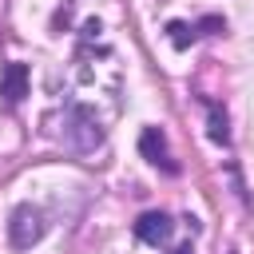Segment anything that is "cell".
<instances>
[{
    "mask_svg": "<svg viewBox=\"0 0 254 254\" xmlns=\"http://www.w3.org/2000/svg\"><path fill=\"white\" fill-rule=\"evenodd\" d=\"M8 238L16 250H28L44 238V214L36 206H16L12 210V222H8Z\"/></svg>",
    "mask_w": 254,
    "mask_h": 254,
    "instance_id": "7a4b0ae2",
    "label": "cell"
},
{
    "mask_svg": "<svg viewBox=\"0 0 254 254\" xmlns=\"http://www.w3.org/2000/svg\"><path fill=\"white\" fill-rule=\"evenodd\" d=\"M139 151H143V159L147 163H155V167H163V171H179L175 163H171V151H167V135L159 131V127H147L143 135H139Z\"/></svg>",
    "mask_w": 254,
    "mask_h": 254,
    "instance_id": "277c9868",
    "label": "cell"
},
{
    "mask_svg": "<svg viewBox=\"0 0 254 254\" xmlns=\"http://www.w3.org/2000/svg\"><path fill=\"white\" fill-rule=\"evenodd\" d=\"M175 254H194V250H190V246H179V250H175Z\"/></svg>",
    "mask_w": 254,
    "mask_h": 254,
    "instance_id": "9c48e42d",
    "label": "cell"
},
{
    "mask_svg": "<svg viewBox=\"0 0 254 254\" xmlns=\"http://www.w3.org/2000/svg\"><path fill=\"white\" fill-rule=\"evenodd\" d=\"M171 230H175V222H171L167 210H143V214L135 218V238H143V242H151V246H163V242L171 238Z\"/></svg>",
    "mask_w": 254,
    "mask_h": 254,
    "instance_id": "3957f363",
    "label": "cell"
},
{
    "mask_svg": "<svg viewBox=\"0 0 254 254\" xmlns=\"http://www.w3.org/2000/svg\"><path fill=\"white\" fill-rule=\"evenodd\" d=\"M167 32H171V44H175V48H187V44L194 40V28H187L183 20H175V24H167Z\"/></svg>",
    "mask_w": 254,
    "mask_h": 254,
    "instance_id": "52a82bcc",
    "label": "cell"
},
{
    "mask_svg": "<svg viewBox=\"0 0 254 254\" xmlns=\"http://www.w3.org/2000/svg\"><path fill=\"white\" fill-rule=\"evenodd\" d=\"M60 139H64L67 151L87 155V151H95V147L103 143V127H99V119H95L87 107L71 103V107L64 111V131H60Z\"/></svg>",
    "mask_w": 254,
    "mask_h": 254,
    "instance_id": "6da1fadb",
    "label": "cell"
},
{
    "mask_svg": "<svg viewBox=\"0 0 254 254\" xmlns=\"http://www.w3.org/2000/svg\"><path fill=\"white\" fill-rule=\"evenodd\" d=\"M24 95H28V67L24 64H4V71H0V99L8 107H16Z\"/></svg>",
    "mask_w": 254,
    "mask_h": 254,
    "instance_id": "5b68a950",
    "label": "cell"
},
{
    "mask_svg": "<svg viewBox=\"0 0 254 254\" xmlns=\"http://www.w3.org/2000/svg\"><path fill=\"white\" fill-rule=\"evenodd\" d=\"M210 139H214V143H226V139H230V131H226V111H218L214 103H210Z\"/></svg>",
    "mask_w": 254,
    "mask_h": 254,
    "instance_id": "8992f818",
    "label": "cell"
},
{
    "mask_svg": "<svg viewBox=\"0 0 254 254\" xmlns=\"http://www.w3.org/2000/svg\"><path fill=\"white\" fill-rule=\"evenodd\" d=\"M198 32H206V36H218V32H226V20H218V16H206V20H198Z\"/></svg>",
    "mask_w": 254,
    "mask_h": 254,
    "instance_id": "ba28073f",
    "label": "cell"
}]
</instances>
